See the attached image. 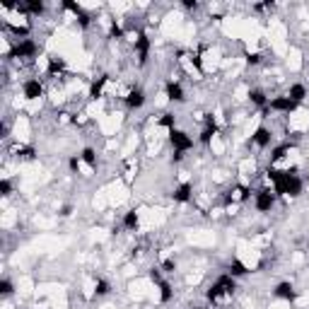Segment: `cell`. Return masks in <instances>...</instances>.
Segmentation results:
<instances>
[{
	"mask_svg": "<svg viewBox=\"0 0 309 309\" xmlns=\"http://www.w3.org/2000/svg\"><path fill=\"white\" fill-rule=\"evenodd\" d=\"M39 54V44L34 39H22L17 44L12 46V54L10 58H20V61H32L34 56Z\"/></svg>",
	"mask_w": 309,
	"mask_h": 309,
	"instance_id": "cell-1",
	"label": "cell"
},
{
	"mask_svg": "<svg viewBox=\"0 0 309 309\" xmlns=\"http://www.w3.org/2000/svg\"><path fill=\"white\" fill-rule=\"evenodd\" d=\"M276 191L273 188H261V191H256L254 193V208L259 213H271V210L276 208Z\"/></svg>",
	"mask_w": 309,
	"mask_h": 309,
	"instance_id": "cell-2",
	"label": "cell"
},
{
	"mask_svg": "<svg viewBox=\"0 0 309 309\" xmlns=\"http://www.w3.org/2000/svg\"><path fill=\"white\" fill-rule=\"evenodd\" d=\"M169 143L174 147V152L186 154L188 150L193 147V138H191L186 131H181V128H172V131H169Z\"/></svg>",
	"mask_w": 309,
	"mask_h": 309,
	"instance_id": "cell-3",
	"label": "cell"
},
{
	"mask_svg": "<svg viewBox=\"0 0 309 309\" xmlns=\"http://www.w3.org/2000/svg\"><path fill=\"white\" fill-rule=\"evenodd\" d=\"M61 8L70 12V15L75 17L77 24H80L82 29H87L89 24H92V15H89V12L85 10V8H82L80 3H73V0H63V3H61Z\"/></svg>",
	"mask_w": 309,
	"mask_h": 309,
	"instance_id": "cell-4",
	"label": "cell"
},
{
	"mask_svg": "<svg viewBox=\"0 0 309 309\" xmlns=\"http://www.w3.org/2000/svg\"><path fill=\"white\" fill-rule=\"evenodd\" d=\"M299 107H302V104L292 101L287 94H280V97L268 99V111H278V114H292V111H297Z\"/></svg>",
	"mask_w": 309,
	"mask_h": 309,
	"instance_id": "cell-5",
	"label": "cell"
},
{
	"mask_svg": "<svg viewBox=\"0 0 309 309\" xmlns=\"http://www.w3.org/2000/svg\"><path fill=\"white\" fill-rule=\"evenodd\" d=\"M133 46H135V56H138V66L145 68L147 66V58H150V39H147V34L143 29L138 32V39L133 41Z\"/></svg>",
	"mask_w": 309,
	"mask_h": 309,
	"instance_id": "cell-6",
	"label": "cell"
},
{
	"mask_svg": "<svg viewBox=\"0 0 309 309\" xmlns=\"http://www.w3.org/2000/svg\"><path fill=\"white\" fill-rule=\"evenodd\" d=\"M123 101H126V109L128 111H138L145 107V101H147V94H145L140 87H133L126 92V97H123Z\"/></svg>",
	"mask_w": 309,
	"mask_h": 309,
	"instance_id": "cell-7",
	"label": "cell"
},
{
	"mask_svg": "<svg viewBox=\"0 0 309 309\" xmlns=\"http://www.w3.org/2000/svg\"><path fill=\"white\" fill-rule=\"evenodd\" d=\"M22 94H24V99H39L41 94H44V85H41V80L39 77H29V80H24L22 82Z\"/></svg>",
	"mask_w": 309,
	"mask_h": 309,
	"instance_id": "cell-8",
	"label": "cell"
},
{
	"mask_svg": "<svg viewBox=\"0 0 309 309\" xmlns=\"http://www.w3.org/2000/svg\"><path fill=\"white\" fill-rule=\"evenodd\" d=\"M273 297L285 299V302H295V299L299 297V292L295 290V285H292L290 280H283V283H278V285L273 287Z\"/></svg>",
	"mask_w": 309,
	"mask_h": 309,
	"instance_id": "cell-9",
	"label": "cell"
},
{
	"mask_svg": "<svg viewBox=\"0 0 309 309\" xmlns=\"http://www.w3.org/2000/svg\"><path fill=\"white\" fill-rule=\"evenodd\" d=\"M165 94L172 104H184V101H186V92H184V87H181V82H177V80H169V82H167Z\"/></svg>",
	"mask_w": 309,
	"mask_h": 309,
	"instance_id": "cell-10",
	"label": "cell"
},
{
	"mask_svg": "<svg viewBox=\"0 0 309 309\" xmlns=\"http://www.w3.org/2000/svg\"><path fill=\"white\" fill-rule=\"evenodd\" d=\"M251 143H254L259 150L271 147V143H273V131H271L268 126H259L254 131V135H251Z\"/></svg>",
	"mask_w": 309,
	"mask_h": 309,
	"instance_id": "cell-11",
	"label": "cell"
},
{
	"mask_svg": "<svg viewBox=\"0 0 309 309\" xmlns=\"http://www.w3.org/2000/svg\"><path fill=\"white\" fill-rule=\"evenodd\" d=\"M172 198H174V203H188V200L193 198V184H191V181H181V184L172 191Z\"/></svg>",
	"mask_w": 309,
	"mask_h": 309,
	"instance_id": "cell-12",
	"label": "cell"
},
{
	"mask_svg": "<svg viewBox=\"0 0 309 309\" xmlns=\"http://www.w3.org/2000/svg\"><path fill=\"white\" fill-rule=\"evenodd\" d=\"M215 135H218V123H215V119H213V116H208V119H205V128L200 131L198 140H200L203 145H210Z\"/></svg>",
	"mask_w": 309,
	"mask_h": 309,
	"instance_id": "cell-13",
	"label": "cell"
},
{
	"mask_svg": "<svg viewBox=\"0 0 309 309\" xmlns=\"http://www.w3.org/2000/svg\"><path fill=\"white\" fill-rule=\"evenodd\" d=\"M63 70H66V61L63 58H58V56H48L46 58V75L48 77L61 75Z\"/></svg>",
	"mask_w": 309,
	"mask_h": 309,
	"instance_id": "cell-14",
	"label": "cell"
},
{
	"mask_svg": "<svg viewBox=\"0 0 309 309\" xmlns=\"http://www.w3.org/2000/svg\"><path fill=\"white\" fill-rule=\"evenodd\" d=\"M22 8H24V15H27V17H41L46 12V5L41 0H24Z\"/></svg>",
	"mask_w": 309,
	"mask_h": 309,
	"instance_id": "cell-15",
	"label": "cell"
},
{
	"mask_svg": "<svg viewBox=\"0 0 309 309\" xmlns=\"http://www.w3.org/2000/svg\"><path fill=\"white\" fill-rule=\"evenodd\" d=\"M307 85H302V82H292L290 87H287V97L292 101H297V104H302V101L307 99Z\"/></svg>",
	"mask_w": 309,
	"mask_h": 309,
	"instance_id": "cell-16",
	"label": "cell"
},
{
	"mask_svg": "<svg viewBox=\"0 0 309 309\" xmlns=\"http://www.w3.org/2000/svg\"><path fill=\"white\" fill-rule=\"evenodd\" d=\"M227 273H230L232 278H244V276H249L251 271H249V266L244 264V261H239V259H232L230 264H227Z\"/></svg>",
	"mask_w": 309,
	"mask_h": 309,
	"instance_id": "cell-17",
	"label": "cell"
},
{
	"mask_svg": "<svg viewBox=\"0 0 309 309\" xmlns=\"http://www.w3.org/2000/svg\"><path fill=\"white\" fill-rule=\"evenodd\" d=\"M80 160H82V165H87L89 169H97L99 167V157H97V150L94 147H82L80 150Z\"/></svg>",
	"mask_w": 309,
	"mask_h": 309,
	"instance_id": "cell-18",
	"label": "cell"
},
{
	"mask_svg": "<svg viewBox=\"0 0 309 309\" xmlns=\"http://www.w3.org/2000/svg\"><path fill=\"white\" fill-rule=\"evenodd\" d=\"M222 297H227V292H225V287L220 285V280H215V283L205 290V299H208V302H220Z\"/></svg>",
	"mask_w": 309,
	"mask_h": 309,
	"instance_id": "cell-19",
	"label": "cell"
},
{
	"mask_svg": "<svg viewBox=\"0 0 309 309\" xmlns=\"http://www.w3.org/2000/svg\"><path fill=\"white\" fill-rule=\"evenodd\" d=\"M107 82H109V75L97 77V80L92 82V87H89V99H101V92L107 87Z\"/></svg>",
	"mask_w": 309,
	"mask_h": 309,
	"instance_id": "cell-20",
	"label": "cell"
},
{
	"mask_svg": "<svg viewBox=\"0 0 309 309\" xmlns=\"http://www.w3.org/2000/svg\"><path fill=\"white\" fill-rule=\"evenodd\" d=\"M138 225H140V215H138V210L135 208L128 210V213L123 215V227H126V230H131V232H135L138 230Z\"/></svg>",
	"mask_w": 309,
	"mask_h": 309,
	"instance_id": "cell-21",
	"label": "cell"
},
{
	"mask_svg": "<svg viewBox=\"0 0 309 309\" xmlns=\"http://www.w3.org/2000/svg\"><path fill=\"white\" fill-rule=\"evenodd\" d=\"M249 101H251L254 107H261V109L268 107V97H266L264 89H249Z\"/></svg>",
	"mask_w": 309,
	"mask_h": 309,
	"instance_id": "cell-22",
	"label": "cell"
},
{
	"mask_svg": "<svg viewBox=\"0 0 309 309\" xmlns=\"http://www.w3.org/2000/svg\"><path fill=\"white\" fill-rule=\"evenodd\" d=\"M292 147H295V145H292V143L276 145V147H273V152H271V165H276V162H280V160H283V157H285V154L290 152Z\"/></svg>",
	"mask_w": 309,
	"mask_h": 309,
	"instance_id": "cell-23",
	"label": "cell"
},
{
	"mask_svg": "<svg viewBox=\"0 0 309 309\" xmlns=\"http://www.w3.org/2000/svg\"><path fill=\"white\" fill-rule=\"evenodd\" d=\"M157 287H160V302H162V304L172 302V297H174V290H172V285H169L167 280H160V283H157Z\"/></svg>",
	"mask_w": 309,
	"mask_h": 309,
	"instance_id": "cell-24",
	"label": "cell"
},
{
	"mask_svg": "<svg viewBox=\"0 0 309 309\" xmlns=\"http://www.w3.org/2000/svg\"><path fill=\"white\" fill-rule=\"evenodd\" d=\"M109 292H111V283H109V280L97 278V283H94V295H97V297H104V295H109Z\"/></svg>",
	"mask_w": 309,
	"mask_h": 309,
	"instance_id": "cell-25",
	"label": "cell"
},
{
	"mask_svg": "<svg viewBox=\"0 0 309 309\" xmlns=\"http://www.w3.org/2000/svg\"><path fill=\"white\" fill-rule=\"evenodd\" d=\"M157 123H160L162 128H167V133H169L172 128H177V116H174V114H162V116L157 119Z\"/></svg>",
	"mask_w": 309,
	"mask_h": 309,
	"instance_id": "cell-26",
	"label": "cell"
},
{
	"mask_svg": "<svg viewBox=\"0 0 309 309\" xmlns=\"http://www.w3.org/2000/svg\"><path fill=\"white\" fill-rule=\"evenodd\" d=\"M126 32H123V27L116 20H111V27H109V39H123Z\"/></svg>",
	"mask_w": 309,
	"mask_h": 309,
	"instance_id": "cell-27",
	"label": "cell"
},
{
	"mask_svg": "<svg viewBox=\"0 0 309 309\" xmlns=\"http://www.w3.org/2000/svg\"><path fill=\"white\" fill-rule=\"evenodd\" d=\"M0 292H3L5 297L15 292V287H12V280H10V278H3V280H0Z\"/></svg>",
	"mask_w": 309,
	"mask_h": 309,
	"instance_id": "cell-28",
	"label": "cell"
},
{
	"mask_svg": "<svg viewBox=\"0 0 309 309\" xmlns=\"http://www.w3.org/2000/svg\"><path fill=\"white\" fill-rule=\"evenodd\" d=\"M17 157H20V160H34V157H36V150H34V147H20V150H17Z\"/></svg>",
	"mask_w": 309,
	"mask_h": 309,
	"instance_id": "cell-29",
	"label": "cell"
},
{
	"mask_svg": "<svg viewBox=\"0 0 309 309\" xmlns=\"http://www.w3.org/2000/svg\"><path fill=\"white\" fill-rule=\"evenodd\" d=\"M80 165H82L80 154H73V157L68 160V167H70V172H73V174H77V172H80Z\"/></svg>",
	"mask_w": 309,
	"mask_h": 309,
	"instance_id": "cell-30",
	"label": "cell"
},
{
	"mask_svg": "<svg viewBox=\"0 0 309 309\" xmlns=\"http://www.w3.org/2000/svg\"><path fill=\"white\" fill-rule=\"evenodd\" d=\"M0 193H3V196H10L12 193V181L8 177L0 179Z\"/></svg>",
	"mask_w": 309,
	"mask_h": 309,
	"instance_id": "cell-31",
	"label": "cell"
},
{
	"mask_svg": "<svg viewBox=\"0 0 309 309\" xmlns=\"http://www.w3.org/2000/svg\"><path fill=\"white\" fill-rule=\"evenodd\" d=\"M160 268H162L165 273H174V271H177V261H174V259H167V261H162Z\"/></svg>",
	"mask_w": 309,
	"mask_h": 309,
	"instance_id": "cell-32",
	"label": "cell"
},
{
	"mask_svg": "<svg viewBox=\"0 0 309 309\" xmlns=\"http://www.w3.org/2000/svg\"><path fill=\"white\" fill-rule=\"evenodd\" d=\"M246 63H249V66H259V63H261V56H259V54H249V56H246Z\"/></svg>",
	"mask_w": 309,
	"mask_h": 309,
	"instance_id": "cell-33",
	"label": "cell"
},
{
	"mask_svg": "<svg viewBox=\"0 0 309 309\" xmlns=\"http://www.w3.org/2000/svg\"><path fill=\"white\" fill-rule=\"evenodd\" d=\"M184 8L186 10H198V3L196 0H184Z\"/></svg>",
	"mask_w": 309,
	"mask_h": 309,
	"instance_id": "cell-34",
	"label": "cell"
},
{
	"mask_svg": "<svg viewBox=\"0 0 309 309\" xmlns=\"http://www.w3.org/2000/svg\"><path fill=\"white\" fill-rule=\"evenodd\" d=\"M70 213H73V205H63V208H61V213H58V215H61V218H68Z\"/></svg>",
	"mask_w": 309,
	"mask_h": 309,
	"instance_id": "cell-35",
	"label": "cell"
},
{
	"mask_svg": "<svg viewBox=\"0 0 309 309\" xmlns=\"http://www.w3.org/2000/svg\"><path fill=\"white\" fill-rule=\"evenodd\" d=\"M196 309H205V307H196Z\"/></svg>",
	"mask_w": 309,
	"mask_h": 309,
	"instance_id": "cell-36",
	"label": "cell"
}]
</instances>
